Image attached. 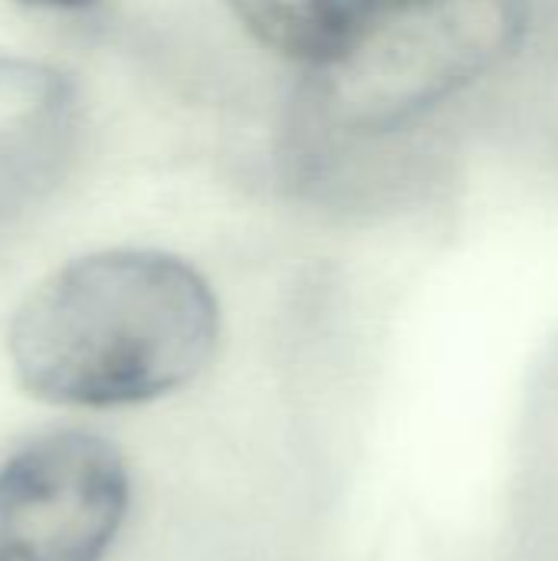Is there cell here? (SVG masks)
<instances>
[{
  "instance_id": "1",
  "label": "cell",
  "mask_w": 558,
  "mask_h": 561,
  "mask_svg": "<svg viewBox=\"0 0 558 561\" xmlns=\"http://www.w3.org/2000/svg\"><path fill=\"white\" fill-rule=\"evenodd\" d=\"M220 309L207 279L158 250H105L46 276L13 312L10 365L39 401L128 408L194 381Z\"/></svg>"
},
{
  "instance_id": "2",
  "label": "cell",
  "mask_w": 558,
  "mask_h": 561,
  "mask_svg": "<svg viewBox=\"0 0 558 561\" xmlns=\"http://www.w3.org/2000/svg\"><path fill=\"white\" fill-rule=\"evenodd\" d=\"M529 16L533 0H375L309 66V112L349 138L395 131L497 69Z\"/></svg>"
},
{
  "instance_id": "3",
  "label": "cell",
  "mask_w": 558,
  "mask_h": 561,
  "mask_svg": "<svg viewBox=\"0 0 558 561\" xmlns=\"http://www.w3.org/2000/svg\"><path fill=\"white\" fill-rule=\"evenodd\" d=\"M128 467L105 437L56 431L0 467V561H102L128 513Z\"/></svg>"
},
{
  "instance_id": "4",
  "label": "cell",
  "mask_w": 558,
  "mask_h": 561,
  "mask_svg": "<svg viewBox=\"0 0 558 561\" xmlns=\"http://www.w3.org/2000/svg\"><path fill=\"white\" fill-rule=\"evenodd\" d=\"M72 131V85L49 66L0 56V224L56 181Z\"/></svg>"
},
{
  "instance_id": "5",
  "label": "cell",
  "mask_w": 558,
  "mask_h": 561,
  "mask_svg": "<svg viewBox=\"0 0 558 561\" xmlns=\"http://www.w3.org/2000/svg\"><path fill=\"white\" fill-rule=\"evenodd\" d=\"M372 3L375 0H230L237 20L263 46L299 59L306 69L322 62Z\"/></svg>"
},
{
  "instance_id": "6",
  "label": "cell",
  "mask_w": 558,
  "mask_h": 561,
  "mask_svg": "<svg viewBox=\"0 0 558 561\" xmlns=\"http://www.w3.org/2000/svg\"><path fill=\"white\" fill-rule=\"evenodd\" d=\"M23 3H36V7H59V10H69V7H86L92 0H23Z\"/></svg>"
}]
</instances>
